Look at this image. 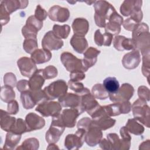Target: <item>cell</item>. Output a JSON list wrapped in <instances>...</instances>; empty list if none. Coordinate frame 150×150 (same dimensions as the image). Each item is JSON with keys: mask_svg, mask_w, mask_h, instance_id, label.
<instances>
[{"mask_svg": "<svg viewBox=\"0 0 150 150\" xmlns=\"http://www.w3.org/2000/svg\"><path fill=\"white\" fill-rule=\"evenodd\" d=\"M114 47L119 51L135 49L136 46L133 39L127 38L124 36H116L113 41Z\"/></svg>", "mask_w": 150, "mask_h": 150, "instance_id": "cell-21", "label": "cell"}, {"mask_svg": "<svg viewBox=\"0 0 150 150\" xmlns=\"http://www.w3.org/2000/svg\"><path fill=\"white\" fill-rule=\"evenodd\" d=\"M4 79V84L5 86H8L12 88L15 86L16 83V78L15 74L12 73H8L5 74Z\"/></svg>", "mask_w": 150, "mask_h": 150, "instance_id": "cell-48", "label": "cell"}, {"mask_svg": "<svg viewBox=\"0 0 150 150\" xmlns=\"http://www.w3.org/2000/svg\"><path fill=\"white\" fill-rule=\"evenodd\" d=\"M134 93V87L128 83H124L114 93L110 94L108 97L114 103H121L128 101Z\"/></svg>", "mask_w": 150, "mask_h": 150, "instance_id": "cell-7", "label": "cell"}, {"mask_svg": "<svg viewBox=\"0 0 150 150\" xmlns=\"http://www.w3.org/2000/svg\"><path fill=\"white\" fill-rule=\"evenodd\" d=\"M120 134L121 135V141H122L121 150L129 149L131 145V137L129 134V132L126 128L125 126L122 127L120 129Z\"/></svg>", "mask_w": 150, "mask_h": 150, "instance_id": "cell-41", "label": "cell"}, {"mask_svg": "<svg viewBox=\"0 0 150 150\" xmlns=\"http://www.w3.org/2000/svg\"><path fill=\"white\" fill-rule=\"evenodd\" d=\"M91 123L93 125L98 127L101 130H105L114 126L115 120L108 116L103 107L100 106L91 115Z\"/></svg>", "mask_w": 150, "mask_h": 150, "instance_id": "cell-4", "label": "cell"}, {"mask_svg": "<svg viewBox=\"0 0 150 150\" xmlns=\"http://www.w3.org/2000/svg\"><path fill=\"white\" fill-rule=\"evenodd\" d=\"M21 138V134H17L12 132H8L6 136L5 142L4 146V149H12L19 142Z\"/></svg>", "mask_w": 150, "mask_h": 150, "instance_id": "cell-31", "label": "cell"}, {"mask_svg": "<svg viewBox=\"0 0 150 150\" xmlns=\"http://www.w3.org/2000/svg\"><path fill=\"white\" fill-rule=\"evenodd\" d=\"M17 134L22 135L23 133L28 132L27 126L25 121H24L22 118H18L16 120L13 127L11 128V131Z\"/></svg>", "mask_w": 150, "mask_h": 150, "instance_id": "cell-43", "label": "cell"}, {"mask_svg": "<svg viewBox=\"0 0 150 150\" xmlns=\"http://www.w3.org/2000/svg\"><path fill=\"white\" fill-rule=\"evenodd\" d=\"M58 100L62 107L79 110L81 102V96L77 94L66 93L59 98Z\"/></svg>", "mask_w": 150, "mask_h": 150, "instance_id": "cell-19", "label": "cell"}, {"mask_svg": "<svg viewBox=\"0 0 150 150\" xmlns=\"http://www.w3.org/2000/svg\"><path fill=\"white\" fill-rule=\"evenodd\" d=\"M103 85L109 94L115 93L120 88L119 82L114 77L105 78L103 81Z\"/></svg>", "mask_w": 150, "mask_h": 150, "instance_id": "cell-33", "label": "cell"}, {"mask_svg": "<svg viewBox=\"0 0 150 150\" xmlns=\"http://www.w3.org/2000/svg\"><path fill=\"white\" fill-rule=\"evenodd\" d=\"M48 15L49 18L53 21L64 22L68 20L70 16V12L67 8L54 5L50 8Z\"/></svg>", "mask_w": 150, "mask_h": 150, "instance_id": "cell-17", "label": "cell"}, {"mask_svg": "<svg viewBox=\"0 0 150 150\" xmlns=\"http://www.w3.org/2000/svg\"><path fill=\"white\" fill-rule=\"evenodd\" d=\"M81 113L77 108H70L64 109L60 114L61 121L65 127L73 128L74 127L76 119Z\"/></svg>", "mask_w": 150, "mask_h": 150, "instance_id": "cell-15", "label": "cell"}, {"mask_svg": "<svg viewBox=\"0 0 150 150\" xmlns=\"http://www.w3.org/2000/svg\"><path fill=\"white\" fill-rule=\"evenodd\" d=\"M6 11L10 14L18 9H23L27 6L29 1H1Z\"/></svg>", "mask_w": 150, "mask_h": 150, "instance_id": "cell-26", "label": "cell"}, {"mask_svg": "<svg viewBox=\"0 0 150 150\" xmlns=\"http://www.w3.org/2000/svg\"><path fill=\"white\" fill-rule=\"evenodd\" d=\"M103 134L101 129L92 124L86 132L84 141L90 146H94L100 142Z\"/></svg>", "mask_w": 150, "mask_h": 150, "instance_id": "cell-16", "label": "cell"}, {"mask_svg": "<svg viewBox=\"0 0 150 150\" xmlns=\"http://www.w3.org/2000/svg\"><path fill=\"white\" fill-rule=\"evenodd\" d=\"M48 13L47 12L42 8L40 5H38L36 6V9L35 10V17L39 19L40 21H43V20H45Z\"/></svg>", "mask_w": 150, "mask_h": 150, "instance_id": "cell-49", "label": "cell"}, {"mask_svg": "<svg viewBox=\"0 0 150 150\" xmlns=\"http://www.w3.org/2000/svg\"><path fill=\"white\" fill-rule=\"evenodd\" d=\"M70 44L73 49L79 53H83L88 47L87 41L84 37L74 35L70 40Z\"/></svg>", "mask_w": 150, "mask_h": 150, "instance_id": "cell-27", "label": "cell"}, {"mask_svg": "<svg viewBox=\"0 0 150 150\" xmlns=\"http://www.w3.org/2000/svg\"><path fill=\"white\" fill-rule=\"evenodd\" d=\"M86 130L78 128L74 134H69L66 136L64 141V146L67 149H78L81 148L84 141Z\"/></svg>", "mask_w": 150, "mask_h": 150, "instance_id": "cell-9", "label": "cell"}, {"mask_svg": "<svg viewBox=\"0 0 150 150\" xmlns=\"http://www.w3.org/2000/svg\"><path fill=\"white\" fill-rule=\"evenodd\" d=\"M125 127L129 132L137 135H141L144 131V127L138 123L135 118L129 119Z\"/></svg>", "mask_w": 150, "mask_h": 150, "instance_id": "cell-32", "label": "cell"}, {"mask_svg": "<svg viewBox=\"0 0 150 150\" xmlns=\"http://www.w3.org/2000/svg\"><path fill=\"white\" fill-rule=\"evenodd\" d=\"M113 35L105 32L104 34L100 32V29H97L94 35V41L97 45L101 46L103 45L109 46L111 44Z\"/></svg>", "mask_w": 150, "mask_h": 150, "instance_id": "cell-29", "label": "cell"}, {"mask_svg": "<svg viewBox=\"0 0 150 150\" xmlns=\"http://www.w3.org/2000/svg\"><path fill=\"white\" fill-rule=\"evenodd\" d=\"M95 9L94 19L96 25L101 28L105 26L106 20L115 12V8L105 1H96L94 5Z\"/></svg>", "mask_w": 150, "mask_h": 150, "instance_id": "cell-1", "label": "cell"}, {"mask_svg": "<svg viewBox=\"0 0 150 150\" xmlns=\"http://www.w3.org/2000/svg\"><path fill=\"white\" fill-rule=\"evenodd\" d=\"M67 84L63 80H58L50 83L46 87L43 91L45 93L48 100L59 98L66 93Z\"/></svg>", "mask_w": 150, "mask_h": 150, "instance_id": "cell-6", "label": "cell"}, {"mask_svg": "<svg viewBox=\"0 0 150 150\" xmlns=\"http://www.w3.org/2000/svg\"><path fill=\"white\" fill-rule=\"evenodd\" d=\"M68 85L71 90L74 91L76 94L80 96L90 93L87 88L84 87L83 83H79V81H73L70 80L68 82Z\"/></svg>", "mask_w": 150, "mask_h": 150, "instance_id": "cell-42", "label": "cell"}, {"mask_svg": "<svg viewBox=\"0 0 150 150\" xmlns=\"http://www.w3.org/2000/svg\"><path fill=\"white\" fill-rule=\"evenodd\" d=\"M142 55L143 63L142 67V72L144 76L147 77L148 80L149 79V66H150V59H149V47L145 48L141 50Z\"/></svg>", "mask_w": 150, "mask_h": 150, "instance_id": "cell-35", "label": "cell"}, {"mask_svg": "<svg viewBox=\"0 0 150 150\" xmlns=\"http://www.w3.org/2000/svg\"><path fill=\"white\" fill-rule=\"evenodd\" d=\"M100 146L101 148L103 149H110V145L107 139L104 138L101 139L100 142H99Z\"/></svg>", "mask_w": 150, "mask_h": 150, "instance_id": "cell-57", "label": "cell"}, {"mask_svg": "<svg viewBox=\"0 0 150 150\" xmlns=\"http://www.w3.org/2000/svg\"><path fill=\"white\" fill-rule=\"evenodd\" d=\"M107 140L110 145V149L121 150L122 141L118 135L115 133H111L107 135Z\"/></svg>", "mask_w": 150, "mask_h": 150, "instance_id": "cell-40", "label": "cell"}, {"mask_svg": "<svg viewBox=\"0 0 150 150\" xmlns=\"http://www.w3.org/2000/svg\"><path fill=\"white\" fill-rule=\"evenodd\" d=\"M91 125V120L89 118L85 117L81 118L77 123V128H83L86 130V131L88 129V128Z\"/></svg>", "mask_w": 150, "mask_h": 150, "instance_id": "cell-53", "label": "cell"}, {"mask_svg": "<svg viewBox=\"0 0 150 150\" xmlns=\"http://www.w3.org/2000/svg\"><path fill=\"white\" fill-rule=\"evenodd\" d=\"M141 61L139 52L134 50L124 55L122 63L124 67L127 69H134L138 67Z\"/></svg>", "mask_w": 150, "mask_h": 150, "instance_id": "cell-20", "label": "cell"}, {"mask_svg": "<svg viewBox=\"0 0 150 150\" xmlns=\"http://www.w3.org/2000/svg\"><path fill=\"white\" fill-rule=\"evenodd\" d=\"M52 31L60 39H66L69 35L70 28L67 25H63L62 26L54 25Z\"/></svg>", "mask_w": 150, "mask_h": 150, "instance_id": "cell-38", "label": "cell"}, {"mask_svg": "<svg viewBox=\"0 0 150 150\" xmlns=\"http://www.w3.org/2000/svg\"><path fill=\"white\" fill-rule=\"evenodd\" d=\"M25 40L23 43V47L25 52L29 54L36 50L38 47V42L36 36H28L25 38Z\"/></svg>", "mask_w": 150, "mask_h": 150, "instance_id": "cell-36", "label": "cell"}, {"mask_svg": "<svg viewBox=\"0 0 150 150\" xmlns=\"http://www.w3.org/2000/svg\"><path fill=\"white\" fill-rule=\"evenodd\" d=\"M72 28L74 35L84 37L88 30L89 23L84 18H76L73 22Z\"/></svg>", "mask_w": 150, "mask_h": 150, "instance_id": "cell-22", "label": "cell"}, {"mask_svg": "<svg viewBox=\"0 0 150 150\" xmlns=\"http://www.w3.org/2000/svg\"><path fill=\"white\" fill-rule=\"evenodd\" d=\"M100 53V51L93 47H89L84 53L83 62L85 66L88 69L94 66L97 60V56Z\"/></svg>", "mask_w": 150, "mask_h": 150, "instance_id": "cell-25", "label": "cell"}, {"mask_svg": "<svg viewBox=\"0 0 150 150\" xmlns=\"http://www.w3.org/2000/svg\"><path fill=\"white\" fill-rule=\"evenodd\" d=\"M132 108L134 118L149 128L150 111L146 102L139 98L134 103Z\"/></svg>", "mask_w": 150, "mask_h": 150, "instance_id": "cell-3", "label": "cell"}, {"mask_svg": "<svg viewBox=\"0 0 150 150\" xmlns=\"http://www.w3.org/2000/svg\"><path fill=\"white\" fill-rule=\"evenodd\" d=\"M70 80L73 81H79L80 80H82L85 78V74L84 72H73L70 74Z\"/></svg>", "mask_w": 150, "mask_h": 150, "instance_id": "cell-56", "label": "cell"}, {"mask_svg": "<svg viewBox=\"0 0 150 150\" xmlns=\"http://www.w3.org/2000/svg\"><path fill=\"white\" fill-rule=\"evenodd\" d=\"M106 114L110 116H116L121 114H127L131 110V104L128 101L103 106Z\"/></svg>", "mask_w": 150, "mask_h": 150, "instance_id": "cell-12", "label": "cell"}, {"mask_svg": "<svg viewBox=\"0 0 150 150\" xmlns=\"http://www.w3.org/2000/svg\"><path fill=\"white\" fill-rule=\"evenodd\" d=\"M43 26V22L38 19L35 15L30 16L22 28V32L25 38L28 36H36L38 32Z\"/></svg>", "mask_w": 150, "mask_h": 150, "instance_id": "cell-11", "label": "cell"}, {"mask_svg": "<svg viewBox=\"0 0 150 150\" xmlns=\"http://www.w3.org/2000/svg\"><path fill=\"white\" fill-rule=\"evenodd\" d=\"M15 97V91L13 90L12 87L8 86H2L1 91V99L5 102L9 103L13 100Z\"/></svg>", "mask_w": 150, "mask_h": 150, "instance_id": "cell-39", "label": "cell"}, {"mask_svg": "<svg viewBox=\"0 0 150 150\" xmlns=\"http://www.w3.org/2000/svg\"><path fill=\"white\" fill-rule=\"evenodd\" d=\"M16 87H17L18 90L21 93L24 91L30 90L29 82L28 80H21L19 81L16 84Z\"/></svg>", "mask_w": 150, "mask_h": 150, "instance_id": "cell-54", "label": "cell"}, {"mask_svg": "<svg viewBox=\"0 0 150 150\" xmlns=\"http://www.w3.org/2000/svg\"><path fill=\"white\" fill-rule=\"evenodd\" d=\"M1 111V127L3 130L6 132H9L11 131L16 119L15 117L9 116V114L8 112L4 111L2 110Z\"/></svg>", "mask_w": 150, "mask_h": 150, "instance_id": "cell-30", "label": "cell"}, {"mask_svg": "<svg viewBox=\"0 0 150 150\" xmlns=\"http://www.w3.org/2000/svg\"><path fill=\"white\" fill-rule=\"evenodd\" d=\"M39 143L38 139L35 138H30L25 139L22 145L19 147H18L16 149L36 150L39 148Z\"/></svg>", "mask_w": 150, "mask_h": 150, "instance_id": "cell-44", "label": "cell"}, {"mask_svg": "<svg viewBox=\"0 0 150 150\" xmlns=\"http://www.w3.org/2000/svg\"><path fill=\"white\" fill-rule=\"evenodd\" d=\"M35 110L43 117H56L60 114L62 105L56 101H44L37 106Z\"/></svg>", "mask_w": 150, "mask_h": 150, "instance_id": "cell-8", "label": "cell"}, {"mask_svg": "<svg viewBox=\"0 0 150 150\" xmlns=\"http://www.w3.org/2000/svg\"><path fill=\"white\" fill-rule=\"evenodd\" d=\"M18 66L22 76L30 77L37 70L36 63L31 58L22 57L17 62Z\"/></svg>", "mask_w": 150, "mask_h": 150, "instance_id": "cell-14", "label": "cell"}, {"mask_svg": "<svg viewBox=\"0 0 150 150\" xmlns=\"http://www.w3.org/2000/svg\"><path fill=\"white\" fill-rule=\"evenodd\" d=\"M92 95L96 98L104 100L108 97L109 93L101 84H96L92 88Z\"/></svg>", "mask_w": 150, "mask_h": 150, "instance_id": "cell-37", "label": "cell"}, {"mask_svg": "<svg viewBox=\"0 0 150 150\" xmlns=\"http://www.w3.org/2000/svg\"><path fill=\"white\" fill-rule=\"evenodd\" d=\"M143 17L142 12L140 8H137L133 10L132 13H131V19L134 21L135 22L139 23Z\"/></svg>", "mask_w": 150, "mask_h": 150, "instance_id": "cell-50", "label": "cell"}, {"mask_svg": "<svg viewBox=\"0 0 150 150\" xmlns=\"http://www.w3.org/2000/svg\"><path fill=\"white\" fill-rule=\"evenodd\" d=\"M60 59L66 70L71 73L85 72L88 70L84 63L83 60L77 58L69 52H63L60 56Z\"/></svg>", "mask_w": 150, "mask_h": 150, "instance_id": "cell-2", "label": "cell"}, {"mask_svg": "<svg viewBox=\"0 0 150 150\" xmlns=\"http://www.w3.org/2000/svg\"><path fill=\"white\" fill-rule=\"evenodd\" d=\"M65 127L63 124L60 114L53 117L49 129L46 133V140L48 144L56 143L64 130Z\"/></svg>", "mask_w": 150, "mask_h": 150, "instance_id": "cell-5", "label": "cell"}, {"mask_svg": "<svg viewBox=\"0 0 150 150\" xmlns=\"http://www.w3.org/2000/svg\"><path fill=\"white\" fill-rule=\"evenodd\" d=\"M21 100L22 105L25 109L32 108L36 105L30 90L22 92L21 94Z\"/></svg>", "mask_w": 150, "mask_h": 150, "instance_id": "cell-34", "label": "cell"}, {"mask_svg": "<svg viewBox=\"0 0 150 150\" xmlns=\"http://www.w3.org/2000/svg\"><path fill=\"white\" fill-rule=\"evenodd\" d=\"M142 3V1H124L120 7V12L124 16H129L134 9L141 8Z\"/></svg>", "mask_w": 150, "mask_h": 150, "instance_id": "cell-28", "label": "cell"}, {"mask_svg": "<svg viewBox=\"0 0 150 150\" xmlns=\"http://www.w3.org/2000/svg\"><path fill=\"white\" fill-rule=\"evenodd\" d=\"M45 78L43 75V69L37 70L28 81L30 90H38L41 89L45 83Z\"/></svg>", "mask_w": 150, "mask_h": 150, "instance_id": "cell-23", "label": "cell"}, {"mask_svg": "<svg viewBox=\"0 0 150 150\" xmlns=\"http://www.w3.org/2000/svg\"><path fill=\"white\" fill-rule=\"evenodd\" d=\"M42 46L43 49L49 50H58L63 46V42L53 31L50 30L47 32L43 36L42 40Z\"/></svg>", "mask_w": 150, "mask_h": 150, "instance_id": "cell-13", "label": "cell"}, {"mask_svg": "<svg viewBox=\"0 0 150 150\" xmlns=\"http://www.w3.org/2000/svg\"><path fill=\"white\" fill-rule=\"evenodd\" d=\"M52 57L50 50L45 49H39L35 50L31 54V59L36 64H42L47 62Z\"/></svg>", "mask_w": 150, "mask_h": 150, "instance_id": "cell-24", "label": "cell"}, {"mask_svg": "<svg viewBox=\"0 0 150 150\" xmlns=\"http://www.w3.org/2000/svg\"><path fill=\"white\" fill-rule=\"evenodd\" d=\"M80 96L81 102L79 108V111L81 114L84 111H87V112L91 116L100 105L96 100L95 97L90 93L84 94Z\"/></svg>", "mask_w": 150, "mask_h": 150, "instance_id": "cell-10", "label": "cell"}, {"mask_svg": "<svg viewBox=\"0 0 150 150\" xmlns=\"http://www.w3.org/2000/svg\"><path fill=\"white\" fill-rule=\"evenodd\" d=\"M137 24L138 23L135 22L134 21H133L132 19L129 18L124 21L123 26L125 28V29L129 31H132Z\"/></svg>", "mask_w": 150, "mask_h": 150, "instance_id": "cell-55", "label": "cell"}, {"mask_svg": "<svg viewBox=\"0 0 150 150\" xmlns=\"http://www.w3.org/2000/svg\"><path fill=\"white\" fill-rule=\"evenodd\" d=\"M121 30V25L114 22H110L106 23L105 26V31L108 32L111 34L117 35L120 32Z\"/></svg>", "mask_w": 150, "mask_h": 150, "instance_id": "cell-45", "label": "cell"}, {"mask_svg": "<svg viewBox=\"0 0 150 150\" xmlns=\"http://www.w3.org/2000/svg\"><path fill=\"white\" fill-rule=\"evenodd\" d=\"M19 111V105L15 100H12L8 103L7 112L9 114H16Z\"/></svg>", "mask_w": 150, "mask_h": 150, "instance_id": "cell-51", "label": "cell"}, {"mask_svg": "<svg viewBox=\"0 0 150 150\" xmlns=\"http://www.w3.org/2000/svg\"><path fill=\"white\" fill-rule=\"evenodd\" d=\"M138 94L139 99L145 102L149 101L150 92L148 87L144 86L139 87L138 90Z\"/></svg>", "mask_w": 150, "mask_h": 150, "instance_id": "cell-47", "label": "cell"}, {"mask_svg": "<svg viewBox=\"0 0 150 150\" xmlns=\"http://www.w3.org/2000/svg\"><path fill=\"white\" fill-rule=\"evenodd\" d=\"M10 20L9 13L6 11L3 5L1 4V25H6Z\"/></svg>", "mask_w": 150, "mask_h": 150, "instance_id": "cell-52", "label": "cell"}, {"mask_svg": "<svg viewBox=\"0 0 150 150\" xmlns=\"http://www.w3.org/2000/svg\"><path fill=\"white\" fill-rule=\"evenodd\" d=\"M25 122L27 126L28 132L40 129L43 128L45 125L44 118L33 112L29 113L26 116Z\"/></svg>", "mask_w": 150, "mask_h": 150, "instance_id": "cell-18", "label": "cell"}, {"mask_svg": "<svg viewBox=\"0 0 150 150\" xmlns=\"http://www.w3.org/2000/svg\"><path fill=\"white\" fill-rule=\"evenodd\" d=\"M43 73L45 79H50L57 76V70L54 66L50 65L43 69Z\"/></svg>", "mask_w": 150, "mask_h": 150, "instance_id": "cell-46", "label": "cell"}]
</instances>
